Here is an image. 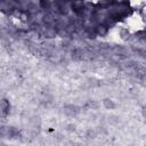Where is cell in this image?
Masks as SVG:
<instances>
[{
  "instance_id": "cell-2",
  "label": "cell",
  "mask_w": 146,
  "mask_h": 146,
  "mask_svg": "<svg viewBox=\"0 0 146 146\" xmlns=\"http://www.w3.org/2000/svg\"><path fill=\"white\" fill-rule=\"evenodd\" d=\"M71 8L76 14H82V11L86 9V3L83 1H73L71 3Z\"/></svg>"
},
{
  "instance_id": "cell-11",
  "label": "cell",
  "mask_w": 146,
  "mask_h": 146,
  "mask_svg": "<svg viewBox=\"0 0 146 146\" xmlns=\"http://www.w3.org/2000/svg\"><path fill=\"white\" fill-rule=\"evenodd\" d=\"M29 17H30V14H29L26 10H21L19 16H18V18H19L21 21H23V22H27Z\"/></svg>"
},
{
  "instance_id": "cell-4",
  "label": "cell",
  "mask_w": 146,
  "mask_h": 146,
  "mask_svg": "<svg viewBox=\"0 0 146 146\" xmlns=\"http://www.w3.org/2000/svg\"><path fill=\"white\" fill-rule=\"evenodd\" d=\"M43 34H44L46 38H48V39H52V38H55V36L57 35V30H56L55 27H47V29L44 30Z\"/></svg>"
},
{
  "instance_id": "cell-1",
  "label": "cell",
  "mask_w": 146,
  "mask_h": 146,
  "mask_svg": "<svg viewBox=\"0 0 146 146\" xmlns=\"http://www.w3.org/2000/svg\"><path fill=\"white\" fill-rule=\"evenodd\" d=\"M9 111H10V103H9V100L7 98L0 99V112H1V114L7 116L9 114Z\"/></svg>"
},
{
  "instance_id": "cell-12",
  "label": "cell",
  "mask_w": 146,
  "mask_h": 146,
  "mask_svg": "<svg viewBox=\"0 0 146 146\" xmlns=\"http://www.w3.org/2000/svg\"><path fill=\"white\" fill-rule=\"evenodd\" d=\"M87 106L88 107H91V108H97L98 107V103H96L95 100H88Z\"/></svg>"
},
{
  "instance_id": "cell-8",
  "label": "cell",
  "mask_w": 146,
  "mask_h": 146,
  "mask_svg": "<svg viewBox=\"0 0 146 146\" xmlns=\"http://www.w3.org/2000/svg\"><path fill=\"white\" fill-rule=\"evenodd\" d=\"M9 127H10V125L0 124V137H7V138H8V135H9Z\"/></svg>"
},
{
  "instance_id": "cell-7",
  "label": "cell",
  "mask_w": 146,
  "mask_h": 146,
  "mask_svg": "<svg viewBox=\"0 0 146 146\" xmlns=\"http://www.w3.org/2000/svg\"><path fill=\"white\" fill-rule=\"evenodd\" d=\"M103 105H104V107L107 108V110H113V108L115 107L114 102H113L112 99H110V98H105V99L103 100Z\"/></svg>"
},
{
  "instance_id": "cell-9",
  "label": "cell",
  "mask_w": 146,
  "mask_h": 146,
  "mask_svg": "<svg viewBox=\"0 0 146 146\" xmlns=\"http://www.w3.org/2000/svg\"><path fill=\"white\" fill-rule=\"evenodd\" d=\"M120 35H121V38H122L123 40H128V39L130 38V32H129L128 29L122 27V29L120 30Z\"/></svg>"
},
{
  "instance_id": "cell-13",
  "label": "cell",
  "mask_w": 146,
  "mask_h": 146,
  "mask_svg": "<svg viewBox=\"0 0 146 146\" xmlns=\"http://www.w3.org/2000/svg\"><path fill=\"white\" fill-rule=\"evenodd\" d=\"M0 146H6V145H3V144H0Z\"/></svg>"
},
{
  "instance_id": "cell-6",
  "label": "cell",
  "mask_w": 146,
  "mask_h": 146,
  "mask_svg": "<svg viewBox=\"0 0 146 146\" xmlns=\"http://www.w3.org/2000/svg\"><path fill=\"white\" fill-rule=\"evenodd\" d=\"M84 54V50H82L81 48H75L73 51H72V57L74 59H82V56Z\"/></svg>"
},
{
  "instance_id": "cell-10",
  "label": "cell",
  "mask_w": 146,
  "mask_h": 146,
  "mask_svg": "<svg viewBox=\"0 0 146 146\" xmlns=\"http://www.w3.org/2000/svg\"><path fill=\"white\" fill-rule=\"evenodd\" d=\"M51 2H49V1H44V0H42V1H40L39 2V7H40V9H50L51 8Z\"/></svg>"
},
{
  "instance_id": "cell-3",
  "label": "cell",
  "mask_w": 146,
  "mask_h": 146,
  "mask_svg": "<svg viewBox=\"0 0 146 146\" xmlns=\"http://www.w3.org/2000/svg\"><path fill=\"white\" fill-rule=\"evenodd\" d=\"M94 30H95L96 35H100V36H105V35L108 33V29H107L104 24H97V25L94 27Z\"/></svg>"
},
{
  "instance_id": "cell-5",
  "label": "cell",
  "mask_w": 146,
  "mask_h": 146,
  "mask_svg": "<svg viewBox=\"0 0 146 146\" xmlns=\"http://www.w3.org/2000/svg\"><path fill=\"white\" fill-rule=\"evenodd\" d=\"M43 22L47 24V25H54L55 24V22H56V19H55V17L52 16V15H50V14H46V15H43Z\"/></svg>"
}]
</instances>
